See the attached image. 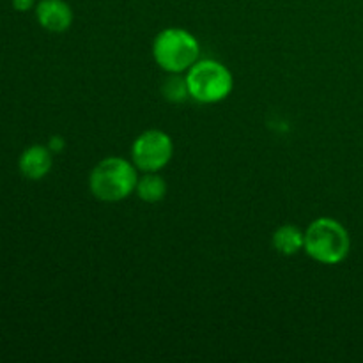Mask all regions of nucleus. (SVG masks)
Instances as JSON below:
<instances>
[{"instance_id": "11", "label": "nucleus", "mask_w": 363, "mask_h": 363, "mask_svg": "<svg viewBox=\"0 0 363 363\" xmlns=\"http://www.w3.org/2000/svg\"><path fill=\"white\" fill-rule=\"evenodd\" d=\"M13 7L18 13H27V11L34 9L35 0H13Z\"/></svg>"}, {"instance_id": "6", "label": "nucleus", "mask_w": 363, "mask_h": 363, "mask_svg": "<svg viewBox=\"0 0 363 363\" xmlns=\"http://www.w3.org/2000/svg\"><path fill=\"white\" fill-rule=\"evenodd\" d=\"M34 13L38 23L53 34L66 32L73 25V9L66 0H39Z\"/></svg>"}, {"instance_id": "3", "label": "nucleus", "mask_w": 363, "mask_h": 363, "mask_svg": "<svg viewBox=\"0 0 363 363\" xmlns=\"http://www.w3.org/2000/svg\"><path fill=\"white\" fill-rule=\"evenodd\" d=\"M152 57L165 73H186L201 59V43L186 28H163L152 43Z\"/></svg>"}, {"instance_id": "7", "label": "nucleus", "mask_w": 363, "mask_h": 363, "mask_svg": "<svg viewBox=\"0 0 363 363\" xmlns=\"http://www.w3.org/2000/svg\"><path fill=\"white\" fill-rule=\"evenodd\" d=\"M53 167V152L48 145H28L18 158V169L21 176L30 181H41L50 174Z\"/></svg>"}, {"instance_id": "2", "label": "nucleus", "mask_w": 363, "mask_h": 363, "mask_svg": "<svg viewBox=\"0 0 363 363\" xmlns=\"http://www.w3.org/2000/svg\"><path fill=\"white\" fill-rule=\"evenodd\" d=\"M303 252L319 264H340L351 252L350 233L339 220L321 216L305 230Z\"/></svg>"}, {"instance_id": "1", "label": "nucleus", "mask_w": 363, "mask_h": 363, "mask_svg": "<svg viewBox=\"0 0 363 363\" xmlns=\"http://www.w3.org/2000/svg\"><path fill=\"white\" fill-rule=\"evenodd\" d=\"M138 172L131 160L108 156L91 170L89 190L101 202H121L137 190Z\"/></svg>"}, {"instance_id": "12", "label": "nucleus", "mask_w": 363, "mask_h": 363, "mask_svg": "<svg viewBox=\"0 0 363 363\" xmlns=\"http://www.w3.org/2000/svg\"><path fill=\"white\" fill-rule=\"evenodd\" d=\"M64 145H66V142H64L62 137H59V135L52 137L48 142V149L52 152H60L64 149Z\"/></svg>"}, {"instance_id": "10", "label": "nucleus", "mask_w": 363, "mask_h": 363, "mask_svg": "<svg viewBox=\"0 0 363 363\" xmlns=\"http://www.w3.org/2000/svg\"><path fill=\"white\" fill-rule=\"evenodd\" d=\"M162 94L163 98L172 103L186 101L190 98V92H188V84L184 73H169V77L162 84Z\"/></svg>"}, {"instance_id": "8", "label": "nucleus", "mask_w": 363, "mask_h": 363, "mask_svg": "<svg viewBox=\"0 0 363 363\" xmlns=\"http://www.w3.org/2000/svg\"><path fill=\"white\" fill-rule=\"evenodd\" d=\"M272 243L280 255H286V257L296 255L305 248V230L298 229L296 225H291V223L280 225L273 233Z\"/></svg>"}, {"instance_id": "9", "label": "nucleus", "mask_w": 363, "mask_h": 363, "mask_svg": "<svg viewBox=\"0 0 363 363\" xmlns=\"http://www.w3.org/2000/svg\"><path fill=\"white\" fill-rule=\"evenodd\" d=\"M167 191H169V186H167V181L160 176V172H144V176L138 177L135 194L144 202L156 204L167 197Z\"/></svg>"}, {"instance_id": "5", "label": "nucleus", "mask_w": 363, "mask_h": 363, "mask_svg": "<svg viewBox=\"0 0 363 363\" xmlns=\"http://www.w3.org/2000/svg\"><path fill=\"white\" fill-rule=\"evenodd\" d=\"M174 156V142L162 130H147L131 144V162L140 172H160Z\"/></svg>"}, {"instance_id": "4", "label": "nucleus", "mask_w": 363, "mask_h": 363, "mask_svg": "<svg viewBox=\"0 0 363 363\" xmlns=\"http://www.w3.org/2000/svg\"><path fill=\"white\" fill-rule=\"evenodd\" d=\"M190 98L204 105H215L230 96L234 78L225 64L215 59H199L184 73Z\"/></svg>"}]
</instances>
